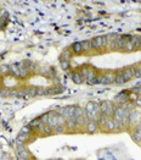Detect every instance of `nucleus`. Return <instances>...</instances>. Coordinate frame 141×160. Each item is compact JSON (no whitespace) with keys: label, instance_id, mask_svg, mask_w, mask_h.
I'll return each mask as SVG.
<instances>
[{"label":"nucleus","instance_id":"1","mask_svg":"<svg viewBox=\"0 0 141 160\" xmlns=\"http://www.w3.org/2000/svg\"><path fill=\"white\" fill-rule=\"evenodd\" d=\"M80 73L83 75V77H84V80H85L86 83H89V84H96V78H97L99 72L95 68H93L90 66H84V67H82Z\"/></svg>","mask_w":141,"mask_h":160},{"label":"nucleus","instance_id":"2","mask_svg":"<svg viewBox=\"0 0 141 160\" xmlns=\"http://www.w3.org/2000/svg\"><path fill=\"white\" fill-rule=\"evenodd\" d=\"M49 114H50L49 125L52 128L57 127V126H66V119L62 115H60L59 111H52Z\"/></svg>","mask_w":141,"mask_h":160},{"label":"nucleus","instance_id":"3","mask_svg":"<svg viewBox=\"0 0 141 160\" xmlns=\"http://www.w3.org/2000/svg\"><path fill=\"white\" fill-rule=\"evenodd\" d=\"M90 43H91V49L99 50V49L108 45V38H107V35H99V37L93 38L90 40Z\"/></svg>","mask_w":141,"mask_h":160},{"label":"nucleus","instance_id":"4","mask_svg":"<svg viewBox=\"0 0 141 160\" xmlns=\"http://www.w3.org/2000/svg\"><path fill=\"white\" fill-rule=\"evenodd\" d=\"M114 105L109 101H102L100 103V113L102 115H105L107 117H112L113 116V113H114Z\"/></svg>","mask_w":141,"mask_h":160},{"label":"nucleus","instance_id":"5","mask_svg":"<svg viewBox=\"0 0 141 160\" xmlns=\"http://www.w3.org/2000/svg\"><path fill=\"white\" fill-rule=\"evenodd\" d=\"M114 77H116V73H112V72L97 75L96 83H100V84H109V83H113V82H114Z\"/></svg>","mask_w":141,"mask_h":160},{"label":"nucleus","instance_id":"6","mask_svg":"<svg viewBox=\"0 0 141 160\" xmlns=\"http://www.w3.org/2000/svg\"><path fill=\"white\" fill-rule=\"evenodd\" d=\"M74 110H75V106H65V108L60 109L59 114L62 115L67 120V119H70V117H74Z\"/></svg>","mask_w":141,"mask_h":160},{"label":"nucleus","instance_id":"7","mask_svg":"<svg viewBox=\"0 0 141 160\" xmlns=\"http://www.w3.org/2000/svg\"><path fill=\"white\" fill-rule=\"evenodd\" d=\"M16 155H17V159L18 160H23V159H27L29 158V153L28 150L23 147V144H20L17 150H16Z\"/></svg>","mask_w":141,"mask_h":160},{"label":"nucleus","instance_id":"8","mask_svg":"<svg viewBox=\"0 0 141 160\" xmlns=\"http://www.w3.org/2000/svg\"><path fill=\"white\" fill-rule=\"evenodd\" d=\"M135 70H136V67H129V68H125V70L122 71L125 82H128V81H130L131 78L135 77Z\"/></svg>","mask_w":141,"mask_h":160},{"label":"nucleus","instance_id":"9","mask_svg":"<svg viewBox=\"0 0 141 160\" xmlns=\"http://www.w3.org/2000/svg\"><path fill=\"white\" fill-rule=\"evenodd\" d=\"M70 78H72V81H73L74 83H77V84H80V83L85 82V80H84L83 75L80 73V71H74V72H72Z\"/></svg>","mask_w":141,"mask_h":160},{"label":"nucleus","instance_id":"10","mask_svg":"<svg viewBox=\"0 0 141 160\" xmlns=\"http://www.w3.org/2000/svg\"><path fill=\"white\" fill-rule=\"evenodd\" d=\"M85 128H86V131H88L89 133H94V132H96V131L99 129V124H97V121L90 120V121L88 122V125L85 126Z\"/></svg>","mask_w":141,"mask_h":160},{"label":"nucleus","instance_id":"11","mask_svg":"<svg viewBox=\"0 0 141 160\" xmlns=\"http://www.w3.org/2000/svg\"><path fill=\"white\" fill-rule=\"evenodd\" d=\"M10 66V75H12L13 77H21V72H20V66L18 64H12L9 65Z\"/></svg>","mask_w":141,"mask_h":160},{"label":"nucleus","instance_id":"12","mask_svg":"<svg viewBox=\"0 0 141 160\" xmlns=\"http://www.w3.org/2000/svg\"><path fill=\"white\" fill-rule=\"evenodd\" d=\"M130 43L133 44V47H134L135 50L139 49V48H141V37H139V35H131Z\"/></svg>","mask_w":141,"mask_h":160},{"label":"nucleus","instance_id":"13","mask_svg":"<svg viewBox=\"0 0 141 160\" xmlns=\"http://www.w3.org/2000/svg\"><path fill=\"white\" fill-rule=\"evenodd\" d=\"M66 126H67V128H70V131H74L75 128L78 127V124H77V120H75V117H70V119H67V120H66Z\"/></svg>","mask_w":141,"mask_h":160},{"label":"nucleus","instance_id":"14","mask_svg":"<svg viewBox=\"0 0 141 160\" xmlns=\"http://www.w3.org/2000/svg\"><path fill=\"white\" fill-rule=\"evenodd\" d=\"M128 100H129V94L125 93V92H123V93H120V94H118V96H116V101H118L120 104H124Z\"/></svg>","mask_w":141,"mask_h":160},{"label":"nucleus","instance_id":"15","mask_svg":"<svg viewBox=\"0 0 141 160\" xmlns=\"http://www.w3.org/2000/svg\"><path fill=\"white\" fill-rule=\"evenodd\" d=\"M72 51H73L74 54H80V53L83 51V49H82V42H75V43H73V45H72Z\"/></svg>","mask_w":141,"mask_h":160},{"label":"nucleus","instance_id":"16","mask_svg":"<svg viewBox=\"0 0 141 160\" xmlns=\"http://www.w3.org/2000/svg\"><path fill=\"white\" fill-rule=\"evenodd\" d=\"M114 83H117V84H123V83H125V80H124V77H123V73H122V72H117V73H116V77H114Z\"/></svg>","mask_w":141,"mask_h":160},{"label":"nucleus","instance_id":"17","mask_svg":"<svg viewBox=\"0 0 141 160\" xmlns=\"http://www.w3.org/2000/svg\"><path fill=\"white\" fill-rule=\"evenodd\" d=\"M82 49H83V51H90V49H91V43H90V40H84V42H82Z\"/></svg>","mask_w":141,"mask_h":160},{"label":"nucleus","instance_id":"18","mask_svg":"<svg viewBox=\"0 0 141 160\" xmlns=\"http://www.w3.org/2000/svg\"><path fill=\"white\" fill-rule=\"evenodd\" d=\"M83 115H85V111H84L82 108H79V106H75V110H74V117L78 119V117H82Z\"/></svg>","mask_w":141,"mask_h":160},{"label":"nucleus","instance_id":"19","mask_svg":"<svg viewBox=\"0 0 141 160\" xmlns=\"http://www.w3.org/2000/svg\"><path fill=\"white\" fill-rule=\"evenodd\" d=\"M61 68L63 71H68L70 68V61H67V60H61Z\"/></svg>","mask_w":141,"mask_h":160},{"label":"nucleus","instance_id":"20","mask_svg":"<svg viewBox=\"0 0 141 160\" xmlns=\"http://www.w3.org/2000/svg\"><path fill=\"white\" fill-rule=\"evenodd\" d=\"M41 124V120H40V117H36V119H34V120H32L31 121V124H29V127L32 128H36L39 125Z\"/></svg>","mask_w":141,"mask_h":160},{"label":"nucleus","instance_id":"21","mask_svg":"<svg viewBox=\"0 0 141 160\" xmlns=\"http://www.w3.org/2000/svg\"><path fill=\"white\" fill-rule=\"evenodd\" d=\"M40 120H41V124H44V125L49 124V120H50V114H49V113H45L44 115H41V116H40Z\"/></svg>","mask_w":141,"mask_h":160},{"label":"nucleus","instance_id":"22","mask_svg":"<svg viewBox=\"0 0 141 160\" xmlns=\"http://www.w3.org/2000/svg\"><path fill=\"white\" fill-rule=\"evenodd\" d=\"M6 73H10V66L9 65L0 66V75H6Z\"/></svg>","mask_w":141,"mask_h":160},{"label":"nucleus","instance_id":"23","mask_svg":"<svg viewBox=\"0 0 141 160\" xmlns=\"http://www.w3.org/2000/svg\"><path fill=\"white\" fill-rule=\"evenodd\" d=\"M70 58H72V55H70V53L68 50H65L63 53H62V55H61V60H67V61H70Z\"/></svg>","mask_w":141,"mask_h":160},{"label":"nucleus","instance_id":"24","mask_svg":"<svg viewBox=\"0 0 141 160\" xmlns=\"http://www.w3.org/2000/svg\"><path fill=\"white\" fill-rule=\"evenodd\" d=\"M123 50H125V51H133V50H135V49H134L133 44H131L130 42H128V43H125V45H124Z\"/></svg>","mask_w":141,"mask_h":160},{"label":"nucleus","instance_id":"25","mask_svg":"<svg viewBox=\"0 0 141 160\" xmlns=\"http://www.w3.org/2000/svg\"><path fill=\"white\" fill-rule=\"evenodd\" d=\"M54 131L56 133H62V132H65V126H57V127L54 128Z\"/></svg>","mask_w":141,"mask_h":160},{"label":"nucleus","instance_id":"26","mask_svg":"<svg viewBox=\"0 0 141 160\" xmlns=\"http://www.w3.org/2000/svg\"><path fill=\"white\" fill-rule=\"evenodd\" d=\"M135 77H139V78L141 77V67L135 70Z\"/></svg>","mask_w":141,"mask_h":160},{"label":"nucleus","instance_id":"27","mask_svg":"<svg viewBox=\"0 0 141 160\" xmlns=\"http://www.w3.org/2000/svg\"><path fill=\"white\" fill-rule=\"evenodd\" d=\"M135 104H136V105H139V106H141V96H138V99L135 100Z\"/></svg>","mask_w":141,"mask_h":160},{"label":"nucleus","instance_id":"28","mask_svg":"<svg viewBox=\"0 0 141 160\" xmlns=\"http://www.w3.org/2000/svg\"><path fill=\"white\" fill-rule=\"evenodd\" d=\"M23 160H32L31 158H27V159H23Z\"/></svg>","mask_w":141,"mask_h":160},{"label":"nucleus","instance_id":"29","mask_svg":"<svg viewBox=\"0 0 141 160\" xmlns=\"http://www.w3.org/2000/svg\"><path fill=\"white\" fill-rule=\"evenodd\" d=\"M0 93H1V88H0Z\"/></svg>","mask_w":141,"mask_h":160},{"label":"nucleus","instance_id":"30","mask_svg":"<svg viewBox=\"0 0 141 160\" xmlns=\"http://www.w3.org/2000/svg\"><path fill=\"white\" fill-rule=\"evenodd\" d=\"M55 160H61V159H55Z\"/></svg>","mask_w":141,"mask_h":160}]
</instances>
